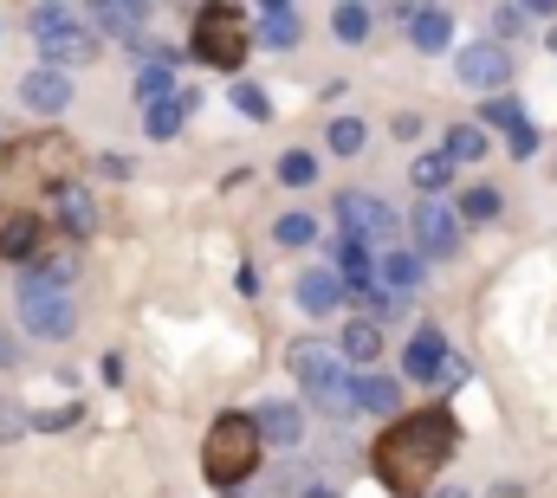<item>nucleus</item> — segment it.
Returning a JSON list of instances; mask_svg holds the SVG:
<instances>
[{
    "instance_id": "nucleus-36",
    "label": "nucleus",
    "mask_w": 557,
    "mask_h": 498,
    "mask_svg": "<svg viewBox=\"0 0 557 498\" xmlns=\"http://www.w3.org/2000/svg\"><path fill=\"white\" fill-rule=\"evenodd\" d=\"M7 363H20V350H13V331H0V370Z\"/></svg>"
},
{
    "instance_id": "nucleus-12",
    "label": "nucleus",
    "mask_w": 557,
    "mask_h": 498,
    "mask_svg": "<svg viewBox=\"0 0 557 498\" xmlns=\"http://www.w3.org/2000/svg\"><path fill=\"white\" fill-rule=\"evenodd\" d=\"M403 370H409V382H441V375L454 370V363H447V337H441L434 324H421L416 337H409V350H403Z\"/></svg>"
},
{
    "instance_id": "nucleus-25",
    "label": "nucleus",
    "mask_w": 557,
    "mask_h": 498,
    "mask_svg": "<svg viewBox=\"0 0 557 498\" xmlns=\"http://www.w3.org/2000/svg\"><path fill=\"white\" fill-rule=\"evenodd\" d=\"M331 26H337L344 46H363V39H370V7H350V0H344V7H331Z\"/></svg>"
},
{
    "instance_id": "nucleus-8",
    "label": "nucleus",
    "mask_w": 557,
    "mask_h": 498,
    "mask_svg": "<svg viewBox=\"0 0 557 498\" xmlns=\"http://www.w3.org/2000/svg\"><path fill=\"white\" fill-rule=\"evenodd\" d=\"M337 221H344V240H357V247H376L396 234V214L376 195H337Z\"/></svg>"
},
{
    "instance_id": "nucleus-9",
    "label": "nucleus",
    "mask_w": 557,
    "mask_h": 498,
    "mask_svg": "<svg viewBox=\"0 0 557 498\" xmlns=\"http://www.w3.org/2000/svg\"><path fill=\"white\" fill-rule=\"evenodd\" d=\"M409 227H416V247L428 252V259H454V252H460V214H454L447 201H421Z\"/></svg>"
},
{
    "instance_id": "nucleus-35",
    "label": "nucleus",
    "mask_w": 557,
    "mask_h": 498,
    "mask_svg": "<svg viewBox=\"0 0 557 498\" xmlns=\"http://www.w3.org/2000/svg\"><path fill=\"white\" fill-rule=\"evenodd\" d=\"M396 136H403V142H416V136H421V117H416V111H403V117H396Z\"/></svg>"
},
{
    "instance_id": "nucleus-13",
    "label": "nucleus",
    "mask_w": 557,
    "mask_h": 498,
    "mask_svg": "<svg viewBox=\"0 0 557 498\" xmlns=\"http://www.w3.org/2000/svg\"><path fill=\"white\" fill-rule=\"evenodd\" d=\"M20 98H26V111L59 117V111L72 104V78H65V72H52V65H39V72H26V78H20Z\"/></svg>"
},
{
    "instance_id": "nucleus-18",
    "label": "nucleus",
    "mask_w": 557,
    "mask_h": 498,
    "mask_svg": "<svg viewBox=\"0 0 557 498\" xmlns=\"http://www.w3.org/2000/svg\"><path fill=\"white\" fill-rule=\"evenodd\" d=\"M337 357H344V363H376V357H383V324L350 318V324H344V337H337Z\"/></svg>"
},
{
    "instance_id": "nucleus-5",
    "label": "nucleus",
    "mask_w": 557,
    "mask_h": 498,
    "mask_svg": "<svg viewBox=\"0 0 557 498\" xmlns=\"http://www.w3.org/2000/svg\"><path fill=\"white\" fill-rule=\"evenodd\" d=\"M20 324L39 337V344H65L78 331V304L65 285H52L46 272H26L20 278Z\"/></svg>"
},
{
    "instance_id": "nucleus-29",
    "label": "nucleus",
    "mask_w": 557,
    "mask_h": 498,
    "mask_svg": "<svg viewBox=\"0 0 557 498\" xmlns=\"http://www.w3.org/2000/svg\"><path fill=\"white\" fill-rule=\"evenodd\" d=\"M324 142H331V155H357L370 142V129H363V117H337V124L324 129Z\"/></svg>"
},
{
    "instance_id": "nucleus-31",
    "label": "nucleus",
    "mask_w": 557,
    "mask_h": 498,
    "mask_svg": "<svg viewBox=\"0 0 557 498\" xmlns=\"http://www.w3.org/2000/svg\"><path fill=\"white\" fill-rule=\"evenodd\" d=\"M182 117H188V104H182V91H175L169 104H156V111H143V124H149V136H162V142H169V136L182 129Z\"/></svg>"
},
{
    "instance_id": "nucleus-16",
    "label": "nucleus",
    "mask_w": 557,
    "mask_h": 498,
    "mask_svg": "<svg viewBox=\"0 0 557 498\" xmlns=\"http://www.w3.org/2000/svg\"><path fill=\"white\" fill-rule=\"evenodd\" d=\"M253 427H260V440H273V447H292V440L305 434V414H298L292 401H260V408H253Z\"/></svg>"
},
{
    "instance_id": "nucleus-28",
    "label": "nucleus",
    "mask_w": 557,
    "mask_h": 498,
    "mask_svg": "<svg viewBox=\"0 0 557 498\" xmlns=\"http://www.w3.org/2000/svg\"><path fill=\"white\" fill-rule=\"evenodd\" d=\"M98 26H104V33H117V39H137V33H143V7L111 0V7H98Z\"/></svg>"
},
{
    "instance_id": "nucleus-33",
    "label": "nucleus",
    "mask_w": 557,
    "mask_h": 498,
    "mask_svg": "<svg viewBox=\"0 0 557 498\" xmlns=\"http://www.w3.org/2000/svg\"><path fill=\"white\" fill-rule=\"evenodd\" d=\"M234 111L253 117V124H267V117H273V98H267L260 85H234Z\"/></svg>"
},
{
    "instance_id": "nucleus-32",
    "label": "nucleus",
    "mask_w": 557,
    "mask_h": 498,
    "mask_svg": "<svg viewBox=\"0 0 557 498\" xmlns=\"http://www.w3.org/2000/svg\"><path fill=\"white\" fill-rule=\"evenodd\" d=\"M273 240L278 247H311V240H318V221H311V214H278Z\"/></svg>"
},
{
    "instance_id": "nucleus-4",
    "label": "nucleus",
    "mask_w": 557,
    "mask_h": 498,
    "mask_svg": "<svg viewBox=\"0 0 557 498\" xmlns=\"http://www.w3.org/2000/svg\"><path fill=\"white\" fill-rule=\"evenodd\" d=\"M292 370L305 382V395L324 408V414H357V382L344 370V357L331 344H298L292 350Z\"/></svg>"
},
{
    "instance_id": "nucleus-17",
    "label": "nucleus",
    "mask_w": 557,
    "mask_h": 498,
    "mask_svg": "<svg viewBox=\"0 0 557 498\" xmlns=\"http://www.w3.org/2000/svg\"><path fill=\"white\" fill-rule=\"evenodd\" d=\"M253 33H260V46H273V52H292V46H298V7H285V0H267V7H260V20H253Z\"/></svg>"
},
{
    "instance_id": "nucleus-39",
    "label": "nucleus",
    "mask_w": 557,
    "mask_h": 498,
    "mask_svg": "<svg viewBox=\"0 0 557 498\" xmlns=\"http://www.w3.org/2000/svg\"><path fill=\"white\" fill-rule=\"evenodd\" d=\"M441 498H460V493H441Z\"/></svg>"
},
{
    "instance_id": "nucleus-21",
    "label": "nucleus",
    "mask_w": 557,
    "mask_h": 498,
    "mask_svg": "<svg viewBox=\"0 0 557 498\" xmlns=\"http://www.w3.org/2000/svg\"><path fill=\"white\" fill-rule=\"evenodd\" d=\"M370 272H376V259H370V247H357V240H337V278H344V285L370 291Z\"/></svg>"
},
{
    "instance_id": "nucleus-24",
    "label": "nucleus",
    "mask_w": 557,
    "mask_h": 498,
    "mask_svg": "<svg viewBox=\"0 0 557 498\" xmlns=\"http://www.w3.org/2000/svg\"><path fill=\"white\" fill-rule=\"evenodd\" d=\"M383 278H389L396 298H409V291L421 285V259L416 252H383Z\"/></svg>"
},
{
    "instance_id": "nucleus-26",
    "label": "nucleus",
    "mask_w": 557,
    "mask_h": 498,
    "mask_svg": "<svg viewBox=\"0 0 557 498\" xmlns=\"http://www.w3.org/2000/svg\"><path fill=\"white\" fill-rule=\"evenodd\" d=\"M278 182H285V188H311V182H318V155H311V149H285V155H278Z\"/></svg>"
},
{
    "instance_id": "nucleus-15",
    "label": "nucleus",
    "mask_w": 557,
    "mask_h": 498,
    "mask_svg": "<svg viewBox=\"0 0 557 498\" xmlns=\"http://www.w3.org/2000/svg\"><path fill=\"white\" fill-rule=\"evenodd\" d=\"M337 304H344V278H337L331 265L298 272V311H305V318H331Z\"/></svg>"
},
{
    "instance_id": "nucleus-3",
    "label": "nucleus",
    "mask_w": 557,
    "mask_h": 498,
    "mask_svg": "<svg viewBox=\"0 0 557 498\" xmlns=\"http://www.w3.org/2000/svg\"><path fill=\"white\" fill-rule=\"evenodd\" d=\"M247 46H253V20H247L234 0H214V7L195 13V59H201V65L234 72V65L247 59Z\"/></svg>"
},
{
    "instance_id": "nucleus-30",
    "label": "nucleus",
    "mask_w": 557,
    "mask_h": 498,
    "mask_svg": "<svg viewBox=\"0 0 557 498\" xmlns=\"http://www.w3.org/2000/svg\"><path fill=\"white\" fill-rule=\"evenodd\" d=\"M447 182H454V162H447V149H441V155H416V188H421V195H441Z\"/></svg>"
},
{
    "instance_id": "nucleus-2",
    "label": "nucleus",
    "mask_w": 557,
    "mask_h": 498,
    "mask_svg": "<svg viewBox=\"0 0 557 498\" xmlns=\"http://www.w3.org/2000/svg\"><path fill=\"white\" fill-rule=\"evenodd\" d=\"M253 466H260V427H253V414H221L208 427V440H201L208 486H240V480H253Z\"/></svg>"
},
{
    "instance_id": "nucleus-1",
    "label": "nucleus",
    "mask_w": 557,
    "mask_h": 498,
    "mask_svg": "<svg viewBox=\"0 0 557 498\" xmlns=\"http://www.w3.org/2000/svg\"><path fill=\"white\" fill-rule=\"evenodd\" d=\"M454 447H460L454 414L447 408H416V414H403V421L383 427V440H376L370 460H376V480L396 498H421L441 480V466L454 460Z\"/></svg>"
},
{
    "instance_id": "nucleus-6",
    "label": "nucleus",
    "mask_w": 557,
    "mask_h": 498,
    "mask_svg": "<svg viewBox=\"0 0 557 498\" xmlns=\"http://www.w3.org/2000/svg\"><path fill=\"white\" fill-rule=\"evenodd\" d=\"M33 33H39V52H46V65H52V72L98 59V33H91V26H78V13H72V7H33Z\"/></svg>"
},
{
    "instance_id": "nucleus-34",
    "label": "nucleus",
    "mask_w": 557,
    "mask_h": 498,
    "mask_svg": "<svg viewBox=\"0 0 557 498\" xmlns=\"http://www.w3.org/2000/svg\"><path fill=\"white\" fill-rule=\"evenodd\" d=\"M493 20H499V33H519V26H525V20H532V7H499V13H493Z\"/></svg>"
},
{
    "instance_id": "nucleus-11",
    "label": "nucleus",
    "mask_w": 557,
    "mask_h": 498,
    "mask_svg": "<svg viewBox=\"0 0 557 498\" xmlns=\"http://www.w3.org/2000/svg\"><path fill=\"white\" fill-rule=\"evenodd\" d=\"M480 117H486L493 129H506V142H512V155H519V162H532V155H539V129H532V117L519 111V98H486V104H480Z\"/></svg>"
},
{
    "instance_id": "nucleus-27",
    "label": "nucleus",
    "mask_w": 557,
    "mask_h": 498,
    "mask_svg": "<svg viewBox=\"0 0 557 498\" xmlns=\"http://www.w3.org/2000/svg\"><path fill=\"white\" fill-rule=\"evenodd\" d=\"M499 208H506V195H499V188H467L454 214H460V221H499Z\"/></svg>"
},
{
    "instance_id": "nucleus-22",
    "label": "nucleus",
    "mask_w": 557,
    "mask_h": 498,
    "mask_svg": "<svg viewBox=\"0 0 557 498\" xmlns=\"http://www.w3.org/2000/svg\"><path fill=\"white\" fill-rule=\"evenodd\" d=\"M59 214H65V227H72L78 240H85V234L98 227V201H91L85 188H59Z\"/></svg>"
},
{
    "instance_id": "nucleus-10",
    "label": "nucleus",
    "mask_w": 557,
    "mask_h": 498,
    "mask_svg": "<svg viewBox=\"0 0 557 498\" xmlns=\"http://www.w3.org/2000/svg\"><path fill=\"white\" fill-rule=\"evenodd\" d=\"M39 252H46V227H39V214H26V208H0V259L26 265V259H39Z\"/></svg>"
},
{
    "instance_id": "nucleus-38",
    "label": "nucleus",
    "mask_w": 557,
    "mask_h": 498,
    "mask_svg": "<svg viewBox=\"0 0 557 498\" xmlns=\"http://www.w3.org/2000/svg\"><path fill=\"white\" fill-rule=\"evenodd\" d=\"M552 52H557V33H552Z\"/></svg>"
},
{
    "instance_id": "nucleus-7",
    "label": "nucleus",
    "mask_w": 557,
    "mask_h": 498,
    "mask_svg": "<svg viewBox=\"0 0 557 498\" xmlns=\"http://www.w3.org/2000/svg\"><path fill=\"white\" fill-rule=\"evenodd\" d=\"M454 72H460L467 91H506V85H512V52H506L499 39H480V46H460Z\"/></svg>"
},
{
    "instance_id": "nucleus-20",
    "label": "nucleus",
    "mask_w": 557,
    "mask_h": 498,
    "mask_svg": "<svg viewBox=\"0 0 557 498\" xmlns=\"http://www.w3.org/2000/svg\"><path fill=\"white\" fill-rule=\"evenodd\" d=\"M137 98H143V111H156V104H169V98H175V78H169V65H162V59H143Z\"/></svg>"
},
{
    "instance_id": "nucleus-19",
    "label": "nucleus",
    "mask_w": 557,
    "mask_h": 498,
    "mask_svg": "<svg viewBox=\"0 0 557 498\" xmlns=\"http://www.w3.org/2000/svg\"><path fill=\"white\" fill-rule=\"evenodd\" d=\"M403 408V388L389 375H357V414H396Z\"/></svg>"
},
{
    "instance_id": "nucleus-14",
    "label": "nucleus",
    "mask_w": 557,
    "mask_h": 498,
    "mask_svg": "<svg viewBox=\"0 0 557 498\" xmlns=\"http://www.w3.org/2000/svg\"><path fill=\"white\" fill-rule=\"evenodd\" d=\"M403 26H409L416 52H447L454 46V13L447 7H403Z\"/></svg>"
},
{
    "instance_id": "nucleus-37",
    "label": "nucleus",
    "mask_w": 557,
    "mask_h": 498,
    "mask_svg": "<svg viewBox=\"0 0 557 498\" xmlns=\"http://www.w3.org/2000/svg\"><path fill=\"white\" fill-rule=\"evenodd\" d=\"M305 498H337L331 486H305Z\"/></svg>"
},
{
    "instance_id": "nucleus-23",
    "label": "nucleus",
    "mask_w": 557,
    "mask_h": 498,
    "mask_svg": "<svg viewBox=\"0 0 557 498\" xmlns=\"http://www.w3.org/2000/svg\"><path fill=\"white\" fill-rule=\"evenodd\" d=\"M486 149H493V142H486V129L480 124H454L447 129V162H454V169H460V162H480Z\"/></svg>"
}]
</instances>
